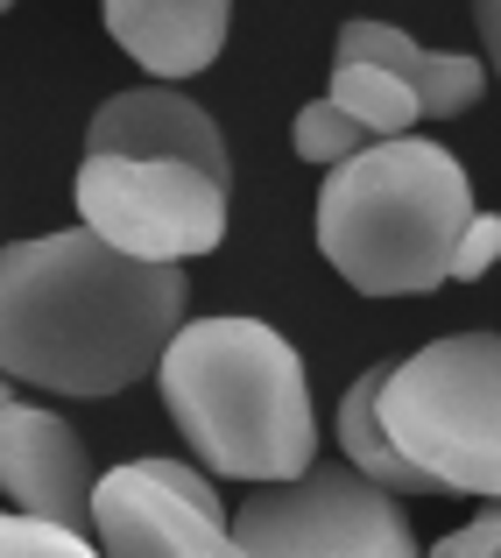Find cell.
Listing matches in <instances>:
<instances>
[{
	"label": "cell",
	"instance_id": "cell-1",
	"mask_svg": "<svg viewBox=\"0 0 501 558\" xmlns=\"http://www.w3.org/2000/svg\"><path fill=\"white\" fill-rule=\"evenodd\" d=\"M191 276L135 262L85 227L0 247V375L50 396H121L163 368Z\"/></svg>",
	"mask_w": 501,
	"mask_h": 558
},
{
	"label": "cell",
	"instance_id": "cell-2",
	"mask_svg": "<svg viewBox=\"0 0 501 558\" xmlns=\"http://www.w3.org/2000/svg\"><path fill=\"white\" fill-rule=\"evenodd\" d=\"M163 403L212 474L269 488L318 460V410L297 347L261 318H184L163 347Z\"/></svg>",
	"mask_w": 501,
	"mask_h": 558
},
{
	"label": "cell",
	"instance_id": "cell-3",
	"mask_svg": "<svg viewBox=\"0 0 501 558\" xmlns=\"http://www.w3.org/2000/svg\"><path fill=\"white\" fill-rule=\"evenodd\" d=\"M474 213V184L452 149L424 135L367 142L353 163L326 170L318 255L361 298H424L452 283V255Z\"/></svg>",
	"mask_w": 501,
	"mask_h": 558
},
{
	"label": "cell",
	"instance_id": "cell-4",
	"mask_svg": "<svg viewBox=\"0 0 501 558\" xmlns=\"http://www.w3.org/2000/svg\"><path fill=\"white\" fill-rule=\"evenodd\" d=\"M381 424L445 495L501 502V332H445L410 361H389Z\"/></svg>",
	"mask_w": 501,
	"mask_h": 558
},
{
	"label": "cell",
	"instance_id": "cell-5",
	"mask_svg": "<svg viewBox=\"0 0 501 558\" xmlns=\"http://www.w3.org/2000/svg\"><path fill=\"white\" fill-rule=\"evenodd\" d=\"M233 545L247 558H424L403 495L375 488L346 460H311L233 502Z\"/></svg>",
	"mask_w": 501,
	"mask_h": 558
},
{
	"label": "cell",
	"instance_id": "cell-6",
	"mask_svg": "<svg viewBox=\"0 0 501 558\" xmlns=\"http://www.w3.org/2000/svg\"><path fill=\"white\" fill-rule=\"evenodd\" d=\"M71 198L93 241L135 262L184 269L227 241V184L170 156H85Z\"/></svg>",
	"mask_w": 501,
	"mask_h": 558
},
{
	"label": "cell",
	"instance_id": "cell-7",
	"mask_svg": "<svg viewBox=\"0 0 501 558\" xmlns=\"http://www.w3.org/2000/svg\"><path fill=\"white\" fill-rule=\"evenodd\" d=\"M99 558H247L233 545V509L191 460H127L93 488Z\"/></svg>",
	"mask_w": 501,
	"mask_h": 558
},
{
	"label": "cell",
	"instance_id": "cell-8",
	"mask_svg": "<svg viewBox=\"0 0 501 558\" xmlns=\"http://www.w3.org/2000/svg\"><path fill=\"white\" fill-rule=\"evenodd\" d=\"M93 452L71 432L57 410L22 403L8 396L0 403V495L14 502V517L57 523V531H93Z\"/></svg>",
	"mask_w": 501,
	"mask_h": 558
},
{
	"label": "cell",
	"instance_id": "cell-9",
	"mask_svg": "<svg viewBox=\"0 0 501 558\" xmlns=\"http://www.w3.org/2000/svg\"><path fill=\"white\" fill-rule=\"evenodd\" d=\"M85 156H170V163H191L205 178L227 184V135L219 121L184 99L176 85H135V93H113L107 107L85 128Z\"/></svg>",
	"mask_w": 501,
	"mask_h": 558
},
{
	"label": "cell",
	"instance_id": "cell-10",
	"mask_svg": "<svg viewBox=\"0 0 501 558\" xmlns=\"http://www.w3.org/2000/svg\"><path fill=\"white\" fill-rule=\"evenodd\" d=\"M113 43L156 78H198L227 50L233 0H99Z\"/></svg>",
	"mask_w": 501,
	"mask_h": 558
},
{
	"label": "cell",
	"instance_id": "cell-11",
	"mask_svg": "<svg viewBox=\"0 0 501 558\" xmlns=\"http://www.w3.org/2000/svg\"><path fill=\"white\" fill-rule=\"evenodd\" d=\"M332 64H381V71H395L431 121H452V113H466L480 93H488V64H480V57L424 50V43L403 36L395 22H346L339 28V57Z\"/></svg>",
	"mask_w": 501,
	"mask_h": 558
},
{
	"label": "cell",
	"instance_id": "cell-12",
	"mask_svg": "<svg viewBox=\"0 0 501 558\" xmlns=\"http://www.w3.org/2000/svg\"><path fill=\"white\" fill-rule=\"evenodd\" d=\"M381 381H389V361L367 368L346 396H339V460H346L353 474H367L375 488H389V495H445L431 474H417V466L395 452L389 424H381Z\"/></svg>",
	"mask_w": 501,
	"mask_h": 558
},
{
	"label": "cell",
	"instance_id": "cell-13",
	"mask_svg": "<svg viewBox=\"0 0 501 558\" xmlns=\"http://www.w3.org/2000/svg\"><path fill=\"white\" fill-rule=\"evenodd\" d=\"M326 99H332L339 113H353V121H361L375 142H403L410 128L424 121L417 93H410L395 71H381V64H332Z\"/></svg>",
	"mask_w": 501,
	"mask_h": 558
},
{
	"label": "cell",
	"instance_id": "cell-14",
	"mask_svg": "<svg viewBox=\"0 0 501 558\" xmlns=\"http://www.w3.org/2000/svg\"><path fill=\"white\" fill-rule=\"evenodd\" d=\"M290 142H297L304 163L339 170V163H353V156H361L375 135H367V128L353 121V113H339L332 99H311V107H297V121H290Z\"/></svg>",
	"mask_w": 501,
	"mask_h": 558
},
{
	"label": "cell",
	"instance_id": "cell-15",
	"mask_svg": "<svg viewBox=\"0 0 501 558\" xmlns=\"http://www.w3.org/2000/svg\"><path fill=\"white\" fill-rule=\"evenodd\" d=\"M0 558H99L93 537L78 531H57V523H36V517H0Z\"/></svg>",
	"mask_w": 501,
	"mask_h": 558
},
{
	"label": "cell",
	"instance_id": "cell-16",
	"mask_svg": "<svg viewBox=\"0 0 501 558\" xmlns=\"http://www.w3.org/2000/svg\"><path fill=\"white\" fill-rule=\"evenodd\" d=\"M501 262V213H474L460 233V255H452V283H480Z\"/></svg>",
	"mask_w": 501,
	"mask_h": 558
},
{
	"label": "cell",
	"instance_id": "cell-17",
	"mask_svg": "<svg viewBox=\"0 0 501 558\" xmlns=\"http://www.w3.org/2000/svg\"><path fill=\"white\" fill-rule=\"evenodd\" d=\"M431 558H501V502H488L474 523H460V531H445L431 545Z\"/></svg>",
	"mask_w": 501,
	"mask_h": 558
},
{
	"label": "cell",
	"instance_id": "cell-18",
	"mask_svg": "<svg viewBox=\"0 0 501 558\" xmlns=\"http://www.w3.org/2000/svg\"><path fill=\"white\" fill-rule=\"evenodd\" d=\"M474 22H480V43H488V78L501 85V0H474Z\"/></svg>",
	"mask_w": 501,
	"mask_h": 558
},
{
	"label": "cell",
	"instance_id": "cell-19",
	"mask_svg": "<svg viewBox=\"0 0 501 558\" xmlns=\"http://www.w3.org/2000/svg\"><path fill=\"white\" fill-rule=\"evenodd\" d=\"M8 396H14V381H8V375H0V403H8Z\"/></svg>",
	"mask_w": 501,
	"mask_h": 558
},
{
	"label": "cell",
	"instance_id": "cell-20",
	"mask_svg": "<svg viewBox=\"0 0 501 558\" xmlns=\"http://www.w3.org/2000/svg\"><path fill=\"white\" fill-rule=\"evenodd\" d=\"M8 8H14V0H0V14H8Z\"/></svg>",
	"mask_w": 501,
	"mask_h": 558
}]
</instances>
